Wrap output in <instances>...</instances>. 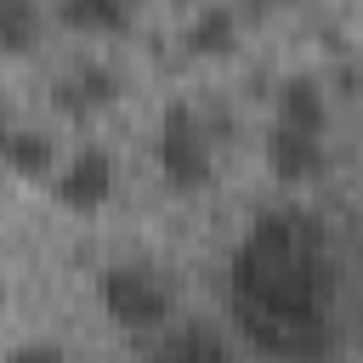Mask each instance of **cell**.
<instances>
[{"mask_svg": "<svg viewBox=\"0 0 363 363\" xmlns=\"http://www.w3.org/2000/svg\"><path fill=\"white\" fill-rule=\"evenodd\" d=\"M335 284L329 227L306 210H267L227 261L233 329L272 363H329L340 335Z\"/></svg>", "mask_w": 363, "mask_h": 363, "instance_id": "obj_1", "label": "cell"}, {"mask_svg": "<svg viewBox=\"0 0 363 363\" xmlns=\"http://www.w3.org/2000/svg\"><path fill=\"white\" fill-rule=\"evenodd\" d=\"M96 301H102V312H108L113 329L142 335V329H159V323L170 318L176 289H170V278H164L159 267H147V261H113V267H102V278H96Z\"/></svg>", "mask_w": 363, "mask_h": 363, "instance_id": "obj_2", "label": "cell"}, {"mask_svg": "<svg viewBox=\"0 0 363 363\" xmlns=\"http://www.w3.org/2000/svg\"><path fill=\"white\" fill-rule=\"evenodd\" d=\"M153 159H159V176H164L176 193H199V187H210V176H216L210 130H204L199 113L182 108V102L164 108V119H159V142H153Z\"/></svg>", "mask_w": 363, "mask_h": 363, "instance_id": "obj_3", "label": "cell"}, {"mask_svg": "<svg viewBox=\"0 0 363 363\" xmlns=\"http://www.w3.org/2000/svg\"><path fill=\"white\" fill-rule=\"evenodd\" d=\"M51 193H57V204L74 210V216L102 210V204L113 199V153H108V147H79V153L51 176Z\"/></svg>", "mask_w": 363, "mask_h": 363, "instance_id": "obj_4", "label": "cell"}, {"mask_svg": "<svg viewBox=\"0 0 363 363\" xmlns=\"http://www.w3.org/2000/svg\"><path fill=\"white\" fill-rule=\"evenodd\" d=\"M261 153H267V170H272L278 182H312V176H323V164H329L323 136L295 130V125H272L267 142H261Z\"/></svg>", "mask_w": 363, "mask_h": 363, "instance_id": "obj_5", "label": "cell"}, {"mask_svg": "<svg viewBox=\"0 0 363 363\" xmlns=\"http://www.w3.org/2000/svg\"><path fill=\"white\" fill-rule=\"evenodd\" d=\"M57 102L68 113H102L108 102H119V74L108 62H79L62 85H57Z\"/></svg>", "mask_w": 363, "mask_h": 363, "instance_id": "obj_6", "label": "cell"}, {"mask_svg": "<svg viewBox=\"0 0 363 363\" xmlns=\"http://www.w3.org/2000/svg\"><path fill=\"white\" fill-rule=\"evenodd\" d=\"M278 125H295V130L323 136V125H329V96H323V85H318L312 74H289V79L278 85Z\"/></svg>", "mask_w": 363, "mask_h": 363, "instance_id": "obj_7", "label": "cell"}, {"mask_svg": "<svg viewBox=\"0 0 363 363\" xmlns=\"http://www.w3.org/2000/svg\"><path fill=\"white\" fill-rule=\"evenodd\" d=\"M147 363H238V352H233L227 335H216L210 323H187V329H176Z\"/></svg>", "mask_w": 363, "mask_h": 363, "instance_id": "obj_8", "label": "cell"}, {"mask_svg": "<svg viewBox=\"0 0 363 363\" xmlns=\"http://www.w3.org/2000/svg\"><path fill=\"white\" fill-rule=\"evenodd\" d=\"M182 40H187L193 57H227V51L238 45V11L221 6V0H216V6H199V11L187 17V34H182Z\"/></svg>", "mask_w": 363, "mask_h": 363, "instance_id": "obj_9", "label": "cell"}, {"mask_svg": "<svg viewBox=\"0 0 363 363\" xmlns=\"http://www.w3.org/2000/svg\"><path fill=\"white\" fill-rule=\"evenodd\" d=\"M6 170H11V176H28V182L57 176V147H51V136H45V130H28V125L6 130Z\"/></svg>", "mask_w": 363, "mask_h": 363, "instance_id": "obj_10", "label": "cell"}, {"mask_svg": "<svg viewBox=\"0 0 363 363\" xmlns=\"http://www.w3.org/2000/svg\"><path fill=\"white\" fill-rule=\"evenodd\" d=\"M57 17L74 34H125L130 28V0H57Z\"/></svg>", "mask_w": 363, "mask_h": 363, "instance_id": "obj_11", "label": "cell"}, {"mask_svg": "<svg viewBox=\"0 0 363 363\" xmlns=\"http://www.w3.org/2000/svg\"><path fill=\"white\" fill-rule=\"evenodd\" d=\"M40 40V6L34 0H0V45L6 57H28Z\"/></svg>", "mask_w": 363, "mask_h": 363, "instance_id": "obj_12", "label": "cell"}, {"mask_svg": "<svg viewBox=\"0 0 363 363\" xmlns=\"http://www.w3.org/2000/svg\"><path fill=\"white\" fill-rule=\"evenodd\" d=\"M6 363H68L62 357V346H45V340H28V346H17Z\"/></svg>", "mask_w": 363, "mask_h": 363, "instance_id": "obj_13", "label": "cell"}, {"mask_svg": "<svg viewBox=\"0 0 363 363\" xmlns=\"http://www.w3.org/2000/svg\"><path fill=\"white\" fill-rule=\"evenodd\" d=\"M261 6H289V0H261Z\"/></svg>", "mask_w": 363, "mask_h": 363, "instance_id": "obj_14", "label": "cell"}]
</instances>
